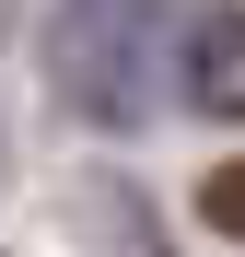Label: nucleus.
<instances>
[{"instance_id":"nucleus-1","label":"nucleus","mask_w":245,"mask_h":257,"mask_svg":"<svg viewBox=\"0 0 245 257\" xmlns=\"http://www.w3.org/2000/svg\"><path fill=\"white\" fill-rule=\"evenodd\" d=\"M152 35L163 0H59L47 12V82L82 128H140L152 105Z\"/></svg>"},{"instance_id":"nucleus-3","label":"nucleus","mask_w":245,"mask_h":257,"mask_svg":"<svg viewBox=\"0 0 245 257\" xmlns=\"http://www.w3.org/2000/svg\"><path fill=\"white\" fill-rule=\"evenodd\" d=\"M198 222H210V234H233V245H245V164H222V176L198 187Z\"/></svg>"},{"instance_id":"nucleus-2","label":"nucleus","mask_w":245,"mask_h":257,"mask_svg":"<svg viewBox=\"0 0 245 257\" xmlns=\"http://www.w3.org/2000/svg\"><path fill=\"white\" fill-rule=\"evenodd\" d=\"M187 105L198 117H245V12L233 0H210L187 24Z\"/></svg>"}]
</instances>
